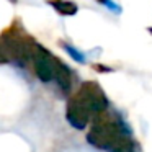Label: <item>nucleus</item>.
I'll return each mask as SVG.
<instances>
[{
  "mask_svg": "<svg viewBox=\"0 0 152 152\" xmlns=\"http://www.w3.org/2000/svg\"><path fill=\"white\" fill-rule=\"evenodd\" d=\"M124 137H128V132H124L123 126L116 119L108 118L103 111L95 115L92 128L87 134V142L100 151H111Z\"/></svg>",
  "mask_w": 152,
  "mask_h": 152,
  "instance_id": "f257e3e1",
  "label": "nucleus"
},
{
  "mask_svg": "<svg viewBox=\"0 0 152 152\" xmlns=\"http://www.w3.org/2000/svg\"><path fill=\"white\" fill-rule=\"evenodd\" d=\"M0 39L4 41L5 48L8 51L10 61L20 64V66H26L28 62H31V56H33V48L34 41L28 33H25L21 25L18 21L12 23L7 30L2 33Z\"/></svg>",
  "mask_w": 152,
  "mask_h": 152,
  "instance_id": "f03ea898",
  "label": "nucleus"
},
{
  "mask_svg": "<svg viewBox=\"0 0 152 152\" xmlns=\"http://www.w3.org/2000/svg\"><path fill=\"white\" fill-rule=\"evenodd\" d=\"M31 62H33V69L36 77L44 83H49L56 77V67H57V59L56 56L49 53L44 46L41 44H34L33 48V56H31Z\"/></svg>",
  "mask_w": 152,
  "mask_h": 152,
  "instance_id": "7ed1b4c3",
  "label": "nucleus"
},
{
  "mask_svg": "<svg viewBox=\"0 0 152 152\" xmlns=\"http://www.w3.org/2000/svg\"><path fill=\"white\" fill-rule=\"evenodd\" d=\"M74 96L80 100L83 105L88 108L90 113L93 115H100V113L106 111L108 108V98H106L103 88L93 80H88V82H83L80 85L79 92Z\"/></svg>",
  "mask_w": 152,
  "mask_h": 152,
  "instance_id": "20e7f679",
  "label": "nucleus"
},
{
  "mask_svg": "<svg viewBox=\"0 0 152 152\" xmlns=\"http://www.w3.org/2000/svg\"><path fill=\"white\" fill-rule=\"evenodd\" d=\"M90 116H92V113L88 111V108L77 96H70L66 108V118L69 124L75 129H83L88 126Z\"/></svg>",
  "mask_w": 152,
  "mask_h": 152,
  "instance_id": "39448f33",
  "label": "nucleus"
},
{
  "mask_svg": "<svg viewBox=\"0 0 152 152\" xmlns=\"http://www.w3.org/2000/svg\"><path fill=\"white\" fill-rule=\"evenodd\" d=\"M54 80L57 82V85L64 90V92H69L70 85H72V72L70 69L66 66L64 62H57V67H56V77Z\"/></svg>",
  "mask_w": 152,
  "mask_h": 152,
  "instance_id": "423d86ee",
  "label": "nucleus"
},
{
  "mask_svg": "<svg viewBox=\"0 0 152 152\" xmlns=\"http://www.w3.org/2000/svg\"><path fill=\"white\" fill-rule=\"evenodd\" d=\"M46 4L51 5L57 13L64 15V17H72L79 12V7L70 0H46Z\"/></svg>",
  "mask_w": 152,
  "mask_h": 152,
  "instance_id": "0eeeda50",
  "label": "nucleus"
},
{
  "mask_svg": "<svg viewBox=\"0 0 152 152\" xmlns=\"http://www.w3.org/2000/svg\"><path fill=\"white\" fill-rule=\"evenodd\" d=\"M62 46H64V49H66L67 53L70 54V57H72L74 61H77V62H80V64L85 62V56H83V54L80 53V51H77L75 48H72L70 44H62Z\"/></svg>",
  "mask_w": 152,
  "mask_h": 152,
  "instance_id": "6e6552de",
  "label": "nucleus"
},
{
  "mask_svg": "<svg viewBox=\"0 0 152 152\" xmlns=\"http://www.w3.org/2000/svg\"><path fill=\"white\" fill-rule=\"evenodd\" d=\"M8 62H12L10 56H8V51H7V48H5L4 41L0 39V66H2V64H8Z\"/></svg>",
  "mask_w": 152,
  "mask_h": 152,
  "instance_id": "1a4fd4ad",
  "label": "nucleus"
},
{
  "mask_svg": "<svg viewBox=\"0 0 152 152\" xmlns=\"http://www.w3.org/2000/svg\"><path fill=\"white\" fill-rule=\"evenodd\" d=\"M98 2H100L102 5H105V7H108L110 10H111V12H115V13H119V12H121V10H119V7H118V5H116L115 2H111V0H98Z\"/></svg>",
  "mask_w": 152,
  "mask_h": 152,
  "instance_id": "9d476101",
  "label": "nucleus"
}]
</instances>
